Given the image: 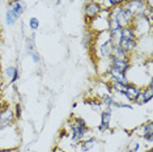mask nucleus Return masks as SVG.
<instances>
[{
  "mask_svg": "<svg viewBox=\"0 0 153 152\" xmlns=\"http://www.w3.org/2000/svg\"><path fill=\"white\" fill-rule=\"evenodd\" d=\"M93 53L97 57V59H109L111 53L114 50V45L111 43L110 33L109 30H103V32L96 33L94 39L92 43Z\"/></svg>",
  "mask_w": 153,
  "mask_h": 152,
  "instance_id": "1",
  "label": "nucleus"
},
{
  "mask_svg": "<svg viewBox=\"0 0 153 152\" xmlns=\"http://www.w3.org/2000/svg\"><path fill=\"white\" fill-rule=\"evenodd\" d=\"M68 140L75 148L76 146L81 142L82 139H85L86 136L90 134V129L86 125L85 119L81 117H74L72 119L68 121Z\"/></svg>",
  "mask_w": 153,
  "mask_h": 152,
  "instance_id": "2",
  "label": "nucleus"
},
{
  "mask_svg": "<svg viewBox=\"0 0 153 152\" xmlns=\"http://www.w3.org/2000/svg\"><path fill=\"white\" fill-rule=\"evenodd\" d=\"M26 9V3L24 0H11L8 1L5 12V24L8 26H12L21 19Z\"/></svg>",
  "mask_w": 153,
  "mask_h": 152,
  "instance_id": "3",
  "label": "nucleus"
},
{
  "mask_svg": "<svg viewBox=\"0 0 153 152\" xmlns=\"http://www.w3.org/2000/svg\"><path fill=\"white\" fill-rule=\"evenodd\" d=\"M119 47L123 49L127 54H134L139 47V39L131 26H126L122 29V38L119 42Z\"/></svg>",
  "mask_w": 153,
  "mask_h": 152,
  "instance_id": "4",
  "label": "nucleus"
},
{
  "mask_svg": "<svg viewBox=\"0 0 153 152\" xmlns=\"http://www.w3.org/2000/svg\"><path fill=\"white\" fill-rule=\"evenodd\" d=\"M131 28L134 29V32H135V34H136L137 39L145 37L147 34H151V32H152V24L148 21V19L144 15L134 17L132 24H131Z\"/></svg>",
  "mask_w": 153,
  "mask_h": 152,
  "instance_id": "5",
  "label": "nucleus"
},
{
  "mask_svg": "<svg viewBox=\"0 0 153 152\" xmlns=\"http://www.w3.org/2000/svg\"><path fill=\"white\" fill-rule=\"evenodd\" d=\"M122 5L126 11H128V13L132 17L145 15V11L148 9V7L145 5V3L143 0H126Z\"/></svg>",
  "mask_w": 153,
  "mask_h": 152,
  "instance_id": "6",
  "label": "nucleus"
},
{
  "mask_svg": "<svg viewBox=\"0 0 153 152\" xmlns=\"http://www.w3.org/2000/svg\"><path fill=\"white\" fill-rule=\"evenodd\" d=\"M102 12V7L100 5V3L97 0H86L84 4V17L86 22H89L90 20H93L97 17L100 13Z\"/></svg>",
  "mask_w": 153,
  "mask_h": 152,
  "instance_id": "7",
  "label": "nucleus"
},
{
  "mask_svg": "<svg viewBox=\"0 0 153 152\" xmlns=\"http://www.w3.org/2000/svg\"><path fill=\"white\" fill-rule=\"evenodd\" d=\"M15 121H16L15 110L9 105H5L1 109V112H0V131L7 129L8 126H11Z\"/></svg>",
  "mask_w": 153,
  "mask_h": 152,
  "instance_id": "8",
  "label": "nucleus"
},
{
  "mask_svg": "<svg viewBox=\"0 0 153 152\" xmlns=\"http://www.w3.org/2000/svg\"><path fill=\"white\" fill-rule=\"evenodd\" d=\"M141 91V87L139 84H135V83L130 81L128 84L126 85V88H124V91L122 92V96L124 97L127 102L130 104H135L136 101V98L139 97V93Z\"/></svg>",
  "mask_w": 153,
  "mask_h": 152,
  "instance_id": "9",
  "label": "nucleus"
},
{
  "mask_svg": "<svg viewBox=\"0 0 153 152\" xmlns=\"http://www.w3.org/2000/svg\"><path fill=\"white\" fill-rule=\"evenodd\" d=\"M109 67L114 68V70L119 71V72H123V74H127L128 71L131 70L132 64H131V58H127V59H119V58H115V57H111L109 58Z\"/></svg>",
  "mask_w": 153,
  "mask_h": 152,
  "instance_id": "10",
  "label": "nucleus"
},
{
  "mask_svg": "<svg viewBox=\"0 0 153 152\" xmlns=\"http://www.w3.org/2000/svg\"><path fill=\"white\" fill-rule=\"evenodd\" d=\"M111 119H113V110L109 108L101 109L100 112V125H98V131L101 133H105V131L110 130L111 126Z\"/></svg>",
  "mask_w": 153,
  "mask_h": 152,
  "instance_id": "11",
  "label": "nucleus"
},
{
  "mask_svg": "<svg viewBox=\"0 0 153 152\" xmlns=\"http://www.w3.org/2000/svg\"><path fill=\"white\" fill-rule=\"evenodd\" d=\"M153 97V83L149 81L148 85L141 87V91L139 93V97L136 98L135 104L136 105H147Z\"/></svg>",
  "mask_w": 153,
  "mask_h": 152,
  "instance_id": "12",
  "label": "nucleus"
},
{
  "mask_svg": "<svg viewBox=\"0 0 153 152\" xmlns=\"http://www.w3.org/2000/svg\"><path fill=\"white\" fill-rule=\"evenodd\" d=\"M136 134L141 139H144L148 143L153 142V125H152V119H148L144 125H141L139 129L136 130Z\"/></svg>",
  "mask_w": 153,
  "mask_h": 152,
  "instance_id": "13",
  "label": "nucleus"
},
{
  "mask_svg": "<svg viewBox=\"0 0 153 152\" xmlns=\"http://www.w3.org/2000/svg\"><path fill=\"white\" fill-rule=\"evenodd\" d=\"M105 76H107L109 81H114V83H120V84H128L130 83V79H128L127 74H123V72H119L114 68L109 67V70L105 74Z\"/></svg>",
  "mask_w": 153,
  "mask_h": 152,
  "instance_id": "14",
  "label": "nucleus"
},
{
  "mask_svg": "<svg viewBox=\"0 0 153 152\" xmlns=\"http://www.w3.org/2000/svg\"><path fill=\"white\" fill-rule=\"evenodd\" d=\"M98 144V139L96 136H88L85 139H82L80 143L76 146V150L79 152H92Z\"/></svg>",
  "mask_w": 153,
  "mask_h": 152,
  "instance_id": "15",
  "label": "nucleus"
},
{
  "mask_svg": "<svg viewBox=\"0 0 153 152\" xmlns=\"http://www.w3.org/2000/svg\"><path fill=\"white\" fill-rule=\"evenodd\" d=\"M3 74H4V77L8 80L9 84H16L20 79V71L17 66H7Z\"/></svg>",
  "mask_w": 153,
  "mask_h": 152,
  "instance_id": "16",
  "label": "nucleus"
},
{
  "mask_svg": "<svg viewBox=\"0 0 153 152\" xmlns=\"http://www.w3.org/2000/svg\"><path fill=\"white\" fill-rule=\"evenodd\" d=\"M100 98V101L102 105H105L106 108L109 109H120V101H118V100L114 97L111 93H106V95H102Z\"/></svg>",
  "mask_w": 153,
  "mask_h": 152,
  "instance_id": "17",
  "label": "nucleus"
},
{
  "mask_svg": "<svg viewBox=\"0 0 153 152\" xmlns=\"http://www.w3.org/2000/svg\"><path fill=\"white\" fill-rule=\"evenodd\" d=\"M27 54H29L30 59L33 60V63H34V64H39V63H41V57H39V54H38L34 49L27 50Z\"/></svg>",
  "mask_w": 153,
  "mask_h": 152,
  "instance_id": "18",
  "label": "nucleus"
},
{
  "mask_svg": "<svg viewBox=\"0 0 153 152\" xmlns=\"http://www.w3.org/2000/svg\"><path fill=\"white\" fill-rule=\"evenodd\" d=\"M27 25H29V28L33 30V32H36V30L39 29V20L37 19V17H30L29 19V22H27Z\"/></svg>",
  "mask_w": 153,
  "mask_h": 152,
  "instance_id": "19",
  "label": "nucleus"
},
{
  "mask_svg": "<svg viewBox=\"0 0 153 152\" xmlns=\"http://www.w3.org/2000/svg\"><path fill=\"white\" fill-rule=\"evenodd\" d=\"M140 143H139L137 140H132L130 143V146H128V152H137L140 150Z\"/></svg>",
  "mask_w": 153,
  "mask_h": 152,
  "instance_id": "20",
  "label": "nucleus"
},
{
  "mask_svg": "<svg viewBox=\"0 0 153 152\" xmlns=\"http://www.w3.org/2000/svg\"><path fill=\"white\" fill-rule=\"evenodd\" d=\"M16 109H13L15 110V115H16V119H20V117H21V105H19V104H16V106H15Z\"/></svg>",
  "mask_w": 153,
  "mask_h": 152,
  "instance_id": "21",
  "label": "nucleus"
},
{
  "mask_svg": "<svg viewBox=\"0 0 153 152\" xmlns=\"http://www.w3.org/2000/svg\"><path fill=\"white\" fill-rule=\"evenodd\" d=\"M110 1V5L111 7H115V5H122L126 0H109Z\"/></svg>",
  "mask_w": 153,
  "mask_h": 152,
  "instance_id": "22",
  "label": "nucleus"
},
{
  "mask_svg": "<svg viewBox=\"0 0 153 152\" xmlns=\"http://www.w3.org/2000/svg\"><path fill=\"white\" fill-rule=\"evenodd\" d=\"M143 1L145 3V5H147L148 8H153V0H143Z\"/></svg>",
  "mask_w": 153,
  "mask_h": 152,
  "instance_id": "23",
  "label": "nucleus"
},
{
  "mask_svg": "<svg viewBox=\"0 0 153 152\" xmlns=\"http://www.w3.org/2000/svg\"><path fill=\"white\" fill-rule=\"evenodd\" d=\"M53 152H67V151H65L64 148H62V147H55Z\"/></svg>",
  "mask_w": 153,
  "mask_h": 152,
  "instance_id": "24",
  "label": "nucleus"
},
{
  "mask_svg": "<svg viewBox=\"0 0 153 152\" xmlns=\"http://www.w3.org/2000/svg\"><path fill=\"white\" fill-rule=\"evenodd\" d=\"M4 106H5V102H4V101H3V100H1V98H0V112H1V109H3V108H4Z\"/></svg>",
  "mask_w": 153,
  "mask_h": 152,
  "instance_id": "25",
  "label": "nucleus"
},
{
  "mask_svg": "<svg viewBox=\"0 0 153 152\" xmlns=\"http://www.w3.org/2000/svg\"><path fill=\"white\" fill-rule=\"evenodd\" d=\"M1 85H3V81H1V79H0V98H1Z\"/></svg>",
  "mask_w": 153,
  "mask_h": 152,
  "instance_id": "26",
  "label": "nucleus"
},
{
  "mask_svg": "<svg viewBox=\"0 0 153 152\" xmlns=\"http://www.w3.org/2000/svg\"><path fill=\"white\" fill-rule=\"evenodd\" d=\"M145 152H153V150H152V148H148V150L145 151Z\"/></svg>",
  "mask_w": 153,
  "mask_h": 152,
  "instance_id": "27",
  "label": "nucleus"
},
{
  "mask_svg": "<svg viewBox=\"0 0 153 152\" xmlns=\"http://www.w3.org/2000/svg\"><path fill=\"white\" fill-rule=\"evenodd\" d=\"M55 4L59 5V4H60V0H56V3H55Z\"/></svg>",
  "mask_w": 153,
  "mask_h": 152,
  "instance_id": "28",
  "label": "nucleus"
},
{
  "mask_svg": "<svg viewBox=\"0 0 153 152\" xmlns=\"http://www.w3.org/2000/svg\"><path fill=\"white\" fill-rule=\"evenodd\" d=\"M69 3H75V0H69Z\"/></svg>",
  "mask_w": 153,
  "mask_h": 152,
  "instance_id": "29",
  "label": "nucleus"
},
{
  "mask_svg": "<svg viewBox=\"0 0 153 152\" xmlns=\"http://www.w3.org/2000/svg\"><path fill=\"white\" fill-rule=\"evenodd\" d=\"M0 71H1V67H0Z\"/></svg>",
  "mask_w": 153,
  "mask_h": 152,
  "instance_id": "30",
  "label": "nucleus"
}]
</instances>
